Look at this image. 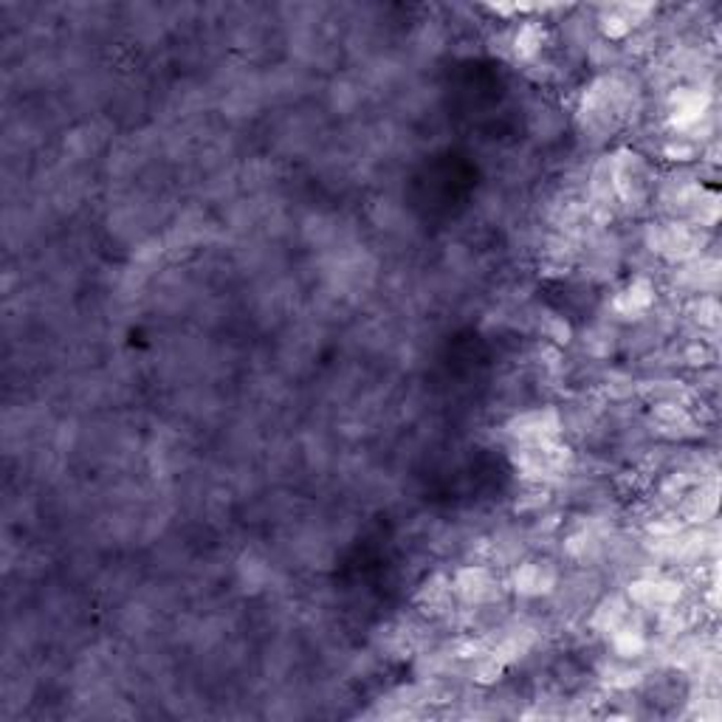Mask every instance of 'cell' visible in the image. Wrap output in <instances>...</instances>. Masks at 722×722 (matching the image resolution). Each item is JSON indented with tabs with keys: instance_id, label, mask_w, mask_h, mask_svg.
Listing matches in <instances>:
<instances>
[{
	"instance_id": "1",
	"label": "cell",
	"mask_w": 722,
	"mask_h": 722,
	"mask_svg": "<svg viewBox=\"0 0 722 722\" xmlns=\"http://www.w3.org/2000/svg\"><path fill=\"white\" fill-rule=\"evenodd\" d=\"M646 249L672 260V262H688V260L700 257V251H703L700 226L683 223V220L652 223L646 228Z\"/></svg>"
},
{
	"instance_id": "2",
	"label": "cell",
	"mask_w": 722,
	"mask_h": 722,
	"mask_svg": "<svg viewBox=\"0 0 722 722\" xmlns=\"http://www.w3.org/2000/svg\"><path fill=\"white\" fill-rule=\"evenodd\" d=\"M666 105H669V127L677 136H685L688 130L708 119L711 96L703 88H674Z\"/></svg>"
},
{
	"instance_id": "3",
	"label": "cell",
	"mask_w": 722,
	"mask_h": 722,
	"mask_svg": "<svg viewBox=\"0 0 722 722\" xmlns=\"http://www.w3.org/2000/svg\"><path fill=\"white\" fill-rule=\"evenodd\" d=\"M508 435L519 443H545L562 438V415L556 409H531L508 423Z\"/></svg>"
},
{
	"instance_id": "4",
	"label": "cell",
	"mask_w": 722,
	"mask_h": 722,
	"mask_svg": "<svg viewBox=\"0 0 722 722\" xmlns=\"http://www.w3.org/2000/svg\"><path fill=\"white\" fill-rule=\"evenodd\" d=\"M680 584L666 576H646L630 584V601L641 610H669L680 601Z\"/></svg>"
},
{
	"instance_id": "5",
	"label": "cell",
	"mask_w": 722,
	"mask_h": 722,
	"mask_svg": "<svg viewBox=\"0 0 722 722\" xmlns=\"http://www.w3.org/2000/svg\"><path fill=\"white\" fill-rule=\"evenodd\" d=\"M451 593L466 601V604H483V601H491L497 596V581L491 576L488 568L483 565H469V568H461L451 579Z\"/></svg>"
},
{
	"instance_id": "6",
	"label": "cell",
	"mask_w": 722,
	"mask_h": 722,
	"mask_svg": "<svg viewBox=\"0 0 722 722\" xmlns=\"http://www.w3.org/2000/svg\"><path fill=\"white\" fill-rule=\"evenodd\" d=\"M511 584L519 596L525 599H539V596H547L556 589L559 584V573L550 562H522L514 576H511Z\"/></svg>"
},
{
	"instance_id": "7",
	"label": "cell",
	"mask_w": 722,
	"mask_h": 722,
	"mask_svg": "<svg viewBox=\"0 0 722 722\" xmlns=\"http://www.w3.org/2000/svg\"><path fill=\"white\" fill-rule=\"evenodd\" d=\"M652 305H654V285L646 277L632 280L627 288L618 291L612 300V311L621 319H641L652 311Z\"/></svg>"
},
{
	"instance_id": "8",
	"label": "cell",
	"mask_w": 722,
	"mask_h": 722,
	"mask_svg": "<svg viewBox=\"0 0 722 722\" xmlns=\"http://www.w3.org/2000/svg\"><path fill=\"white\" fill-rule=\"evenodd\" d=\"M610 643H612V649H615V654H618L621 661L638 658V654H643L646 646H649L643 627H641V623H632V618L623 621L621 627L610 635Z\"/></svg>"
},
{
	"instance_id": "9",
	"label": "cell",
	"mask_w": 722,
	"mask_h": 722,
	"mask_svg": "<svg viewBox=\"0 0 722 722\" xmlns=\"http://www.w3.org/2000/svg\"><path fill=\"white\" fill-rule=\"evenodd\" d=\"M542 40H545L542 23L528 20V23H522V26L516 28V35L511 37V51H514L516 59L531 62V59L539 57V51H542Z\"/></svg>"
},
{
	"instance_id": "10",
	"label": "cell",
	"mask_w": 722,
	"mask_h": 722,
	"mask_svg": "<svg viewBox=\"0 0 722 722\" xmlns=\"http://www.w3.org/2000/svg\"><path fill=\"white\" fill-rule=\"evenodd\" d=\"M630 618V604L623 601V599H618V596H612V599H604L599 607H596V612H593V630H599L601 635H612L623 621Z\"/></svg>"
},
{
	"instance_id": "11",
	"label": "cell",
	"mask_w": 722,
	"mask_h": 722,
	"mask_svg": "<svg viewBox=\"0 0 722 722\" xmlns=\"http://www.w3.org/2000/svg\"><path fill=\"white\" fill-rule=\"evenodd\" d=\"M599 28H601V35L607 37V43H621V40H627L632 35L635 26L623 17L621 12H615L612 6H604L601 17H599Z\"/></svg>"
},
{
	"instance_id": "12",
	"label": "cell",
	"mask_w": 722,
	"mask_h": 722,
	"mask_svg": "<svg viewBox=\"0 0 722 722\" xmlns=\"http://www.w3.org/2000/svg\"><path fill=\"white\" fill-rule=\"evenodd\" d=\"M688 316H692V322L700 324V327H717L719 305H717V300L711 297V293H700V297H695L692 305H688Z\"/></svg>"
},
{
	"instance_id": "13",
	"label": "cell",
	"mask_w": 722,
	"mask_h": 722,
	"mask_svg": "<svg viewBox=\"0 0 722 722\" xmlns=\"http://www.w3.org/2000/svg\"><path fill=\"white\" fill-rule=\"evenodd\" d=\"M664 158L674 161V164H688L697 158V142H688L683 136H674L664 144Z\"/></svg>"
},
{
	"instance_id": "14",
	"label": "cell",
	"mask_w": 722,
	"mask_h": 722,
	"mask_svg": "<svg viewBox=\"0 0 722 722\" xmlns=\"http://www.w3.org/2000/svg\"><path fill=\"white\" fill-rule=\"evenodd\" d=\"M542 334L545 339H550L553 345H568L570 342V324L565 322V316H547L545 324H542Z\"/></svg>"
},
{
	"instance_id": "15",
	"label": "cell",
	"mask_w": 722,
	"mask_h": 722,
	"mask_svg": "<svg viewBox=\"0 0 722 722\" xmlns=\"http://www.w3.org/2000/svg\"><path fill=\"white\" fill-rule=\"evenodd\" d=\"M607 683L612 688H621V692H627V688L638 685L641 683V672L632 669V666H610V677Z\"/></svg>"
},
{
	"instance_id": "16",
	"label": "cell",
	"mask_w": 722,
	"mask_h": 722,
	"mask_svg": "<svg viewBox=\"0 0 722 722\" xmlns=\"http://www.w3.org/2000/svg\"><path fill=\"white\" fill-rule=\"evenodd\" d=\"M635 392V381L630 376H623V373H612L607 378V396L612 401H623V398H630Z\"/></svg>"
},
{
	"instance_id": "17",
	"label": "cell",
	"mask_w": 722,
	"mask_h": 722,
	"mask_svg": "<svg viewBox=\"0 0 722 722\" xmlns=\"http://www.w3.org/2000/svg\"><path fill=\"white\" fill-rule=\"evenodd\" d=\"M683 361H685L688 367H706L708 361H711V350H708V345H703V342L685 345V350H683Z\"/></svg>"
}]
</instances>
